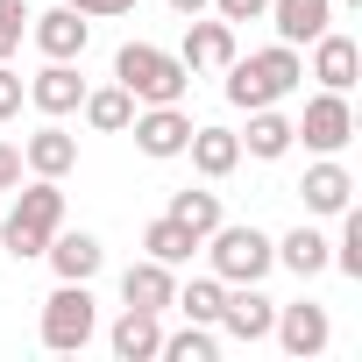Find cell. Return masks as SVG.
Listing matches in <instances>:
<instances>
[{
	"label": "cell",
	"instance_id": "obj_35",
	"mask_svg": "<svg viewBox=\"0 0 362 362\" xmlns=\"http://www.w3.org/2000/svg\"><path fill=\"white\" fill-rule=\"evenodd\" d=\"M341 8H362V0H341Z\"/></svg>",
	"mask_w": 362,
	"mask_h": 362
},
{
	"label": "cell",
	"instance_id": "obj_16",
	"mask_svg": "<svg viewBox=\"0 0 362 362\" xmlns=\"http://www.w3.org/2000/svg\"><path fill=\"white\" fill-rule=\"evenodd\" d=\"M43 256H50V270H57V277H71V284H93V277H100V263H107L100 235H64V228L50 235V249H43Z\"/></svg>",
	"mask_w": 362,
	"mask_h": 362
},
{
	"label": "cell",
	"instance_id": "obj_2",
	"mask_svg": "<svg viewBox=\"0 0 362 362\" xmlns=\"http://www.w3.org/2000/svg\"><path fill=\"white\" fill-rule=\"evenodd\" d=\"M57 228H64V192H57V177H36V185L15 192V214L0 221V249H8L15 263H29V256L50 249Z\"/></svg>",
	"mask_w": 362,
	"mask_h": 362
},
{
	"label": "cell",
	"instance_id": "obj_8",
	"mask_svg": "<svg viewBox=\"0 0 362 362\" xmlns=\"http://www.w3.org/2000/svg\"><path fill=\"white\" fill-rule=\"evenodd\" d=\"M128 128H135V149L156 156V163L185 156V142H192V114H185V107H142Z\"/></svg>",
	"mask_w": 362,
	"mask_h": 362
},
{
	"label": "cell",
	"instance_id": "obj_3",
	"mask_svg": "<svg viewBox=\"0 0 362 362\" xmlns=\"http://www.w3.org/2000/svg\"><path fill=\"white\" fill-rule=\"evenodd\" d=\"M114 78L135 93V107H177V100L192 93V71L177 64L170 50H156V43H121Z\"/></svg>",
	"mask_w": 362,
	"mask_h": 362
},
{
	"label": "cell",
	"instance_id": "obj_18",
	"mask_svg": "<svg viewBox=\"0 0 362 362\" xmlns=\"http://www.w3.org/2000/svg\"><path fill=\"white\" fill-rule=\"evenodd\" d=\"M185 156H192V170H199V177H214V185H221V177L242 163V135H235V128H192Z\"/></svg>",
	"mask_w": 362,
	"mask_h": 362
},
{
	"label": "cell",
	"instance_id": "obj_4",
	"mask_svg": "<svg viewBox=\"0 0 362 362\" xmlns=\"http://www.w3.org/2000/svg\"><path fill=\"white\" fill-rule=\"evenodd\" d=\"M199 249L214 256V277H221V284H263V277L277 270V242H270L256 221H221Z\"/></svg>",
	"mask_w": 362,
	"mask_h": 362
},
{
	"label": "cell",
	"instance_id": "obj_30",
	"mask_svg": "<svg viewBox=\"0 0 362 362\" xmlns=\"http://www.w3.org/2000/svg\"><path fill=\"white\" fill-rule=\"evenodd\" d=\"M22 100H29V78H22L15 64H0V121H15V114H22Z\"/></svg>",
	"mask_w": 362,
	"mask_h": 362
},
{
	"label": "cell",
	"instance_id": "obj_27",
	"mask_svg": "<svg viewBox=\"0 0 362 362\" xmlns=\"http://www.w3.org/2000/svg\"><path fill=\"white\" fill-rule=\"evenodd\" d=\"M327 263L362 284V214H355V199L341 206V242H327Z\"/></svg>",
	"mask_w": 362,
	"mask_h": 362
},
{
	"label": "cell",
	"instance_id": "obj_9",
	"mask_svg": "<svg viewBox=\"0 0 362 362\" xmlns=\"http://www.w3.org/2000/svg\"><path fill=\"white\" fill-rule=\"evenodd\" d=\"M177 64H185L192 78H199V71H228V64H235V22L192 15V22H185V50H177Z\"/></svg>",
	"mask_w": 362,
	"mask_h": 362
},
{
	"label": "cell",
	"instance_id": "obj_28",
	"mask_svg": "<svg viewBox=\"0 0 362 362\" xmlns=\"http://www.w3.org/2000/svg\"><path fill=\"white\" fill-rule=\"evenodd\" d=\"M156 355H170V362H214V355H221V341H214V327L185 320L177 334H163V348H156Z\"/></svg>",
	"mask_w": 362,
	"mask_h": 362
},
{
	"label": "cell",
	"instance_id": "obj_10",
	"mask_svg": "<svg viewBox=\"0 0 362 362\" xmlns=\"http://www.w3.org/2000/svg\"><path fill=\"white\" fill-rule=\"evenodd\" d=\"M78 100H86V78H78L71 57H50V64L29 78V107L50 114V121H57V114H78Z\"/></svg>",
	"mask_w": 362,
	"mask_h": 362
},
{
	"label": "cell",
	"instance_id": "obj_32",
	"mask_svg": "<svg viewBox=\"0 0 362 362\" xmlns=\"http://www.w3.org/2000/svg\"><path fill=\"white\" fill-rule=\"evenodd\" d=\"M214 15H221V22H263L270 0H214Z\"/></svg>",
	"mask_w": 362,
	"mask_h": 362
},
{
	"label": "cell",
	"instance_id": "obj_14",
	"mask_svg": "<svg viewBox=\"0 0 362 362\" xmlns=\"http://www.w3.org/2000/svg\"><path fill=\"white\" fill-rule=\"evenodd\" d=\"M121 298H128V305H142V313H170V298H177L170 263H156V256L128 263V270H121Z\"/></svg>",
	"mask_w": 362,
	"mask_h": 362
},
{
	"label": "cell",
	"instance_id": "obj_11",
	"mask_svg": "<svg viewBox=\"0 0 362 362\" xmlns=\"http://www.w3.org/2000/svg\"><path fill=\"white\" fill-rule=\"evenodd\" d=\"M270 320H277V298H263L256 284H228V305L214 327H228V341H270Z\"/></svg>",
	"mask_w": 362,
	"mask_h": 362
},
{
	"label": "cell",
	"instance_id": "obj_17",
	"mask_svg": "<svg viewBox=\"0 0 362 362\" xmlns=\"http://www.w3.org/2000/svg\"><path fill=\"white\" fill-rule=\"evenodd\" d=\"M298 199H305V214H341V206L355 199V177H348L334 156H320V163L298 177Z\"/></svg>",
	"mask_w": 362,
	"mask_h": 362
},
{
	"label": "cell",
	"instance_id": "obj_29",
	"mask_svg": "<svg viewBox=\"0 0 362 362\" xmlns=\"http://www.w3.org/2000/svg\"><path fill=\"white\" fill-rule=\"evenodd\" d=\"M29 36V0H0V64H8Z\"/></svg>",
	"mask_w": 362,
	"mask_h": 362
},
{
	"label": "cell",
	"instance_id": "obj_7",
	"mask_svg": "<svg viewBox=\"0 0 362 362\" xmlns=\"http://www.w3.org/2000/svg\"><path fill=\"white\" fill-rule=\"evenodd\" d=\"M270 334L284 341V355H298V362H313L327 341H334V320H327V305H313V298H298V305H277V320H270Z\"/></svg>",
	"mask_w": 362,
	"mask_h": 362
},
{
	"label": "cell",
	"instance_id": "obj_5",
	"mask_svg": "<svg viewBox=\"0 0 362 362\" xmlns=\"http://www.w3.org/2000/svg\"><path fill=\"white\" fill-rule=\"evenodd\" d=\"M93 334H100V305H93V291H86V284H71V277H64V284L43 298V348L78 355Z\"/></svg>",
	"mask_w": 362,
	"mask_h": 362
},
{
	"label": "cell",
	"instance_id": "obj_20",
	"mask_svg": "<svg viewBox=\"0 0 362 362\" xmlns=\"http://www.w3.org/2000/svg\"><path fill=\"white\" fill-rule=\"evenodd\" d=\"M277 43H313L320 29H334V0H270Z\"/></svg>",
	"mask_w": 362,
	"mask_h": 362
},
{
	"label": "cell",
	"instance_id": "obj_23",
	"mask_svg": "<svg viewBox=\"0 0 362 362\" xmlns=\"http://www.w3.org/2000/svg\"><path fill=\"white\" fill-rule=\"evenodd\" d=\"M170 221H177V228H192V235L206 242V235H214L228 214H221V192H199V185H185V192H170Z\"/></svg>",
	"mask_w": 362,
	"mask_h": 362
},
{
	"label": "cell",
	"instance_id": "obj_26",
	"mask_svg": "<svg viewBox=\"0 0 362 362\" xmlns=\"http://www.w3.org/2000/svg\"><path fill=\"white\" fill-rule=\"evenodd\" d=\"M170 305L185 313V320H199V327H214V320H221V305H228V284H221V277H192Z\"/></svg>",
	"mask_w": 362,
	"mask_h": 362
},
{
	"label": "cell",
	"instance_id": "obj_33",
	"mask_svg": "<svg viewBox=\"0 0 362 362\" xmlns=\"http://www.w3.org/2000/svg\"><path fill=\"white\" fill-rule=\"evenodd\" d=\"M15 185H22V149L0 142V192H15Z\"/></svg>",
	"mask_w": 362,
	"mask_h": 362
},
{
	"label": "cell",
	"instance_id": "obj_31",
	"mask_svg": "<svg viewBox=\"0 0 362 362\" xmlns=\"http://www.w3.org/2000/svg\"><path fill=\"white\" fill-rule=\"evenodd\" d=\"M64 8H78L86 22H114V15H135V0H64Z\"/></svg>",
	"mask_w": 362,
	"mask_h": 362
},
{
	"label": "cell",
	"instance_id": "obj_21",
	"mask_svg": "<svg viewBox=\"0 0 362 362\" xmlns=\"http://www.w3.org/2000/svg\"><path fill=\"white\" fill-rule=\"evenodd\" d=\"M78 114L100 128V135H128V121H135V93L114 78V86H100V93H86L78 100Z\"/></svg>",
	"mask_w": 362,
	"mask_h": 362
},
{
	"label": "cell",
	"instance_id": "obj_22",
	"mask_svg": "<svg viewBox=\"0 0 362 362\" xmlns=\"http://www.w3.org/2000/svg\"><path fill=\"white\" fill-rule=\"evenodd\" d=\"M291 142H298V135H291V121H284L277 107H249V135H242V156H263V163H277Z\"/></svg>",
	"mask_w": 362,
	"mask_h": 362
},
{
	"label": "cell",
	"instance_id": "obj_19",
	"mask_svg": "<svg viewBox=\"0 0 362 362\" xmlns=\"http://www.w3.org/2000/svg\"><path fill=\"white\" fill-rule=\"evenodd\" d=\"M107 341H114V355H121V362H149V355L163 348V313L128 305V313L114 320V334H107Z\"/></svg>",
	"mask_w": 362,
	"mask_h": 362
},
{
	"label": "cell",
	"instance_id": "obj_13",
	"mask_svg": "<svg viewBox=\"0 0 362 362\" xmlns=\"http://www.w3.org/2000/svg\"><path fill=\"white\" fill-rule=\"evenodd\" d=\"M355 71H362V50H355V36H341V29H320V36H313V78H320L327 93H348V86H355Z\"/></svg>",
	"mask_w": 362,
	"mask_h": 362
},
{
	"label": "cell",
	"instance_id": "obj_15",
	"mask_svg": "<svg viewBox=\"0 0 362 362\" xmlns=\"http://www.w3.org/2000/svg\"><path fill=\"white\" fill-rule=\"evenodd\" d=\"M22 163H29L36 177H64V170H78V135H64L57 121H43V128L22 142Z\"/></svg>",
	"mask_w": 362,
	"mask_h": 362
},
{
	"label": "cell",
	"instance_id": "obj_12",
	"mask_svg": "<svg viewBox=\"0 0 362 362\" xmlns=\"http://www.w3.org/2000/svg\"><path fill=\"white\" fill-rule=\"evenodd\" d=\"M29 36H36V50H43V57H86L93 22H86L78 8H50V15H29Z\"/></svg>",
	"mask_w": 362,
	"mask_h": 362
},
{
	"label": "cell",
	"instance_id": "obj_6",
	"mask_svg": "<svg viewBox=\"0 0 362 362\" xmlns=\"http://www.w3.org/2000/svg\"><path fill=\"white\" fill-rule=\"evenodd\" d=\"M291 135H305V149H320V156H341L348 142H355V107H348V93H313L305 100V114L291 121Z\"/></svg>",
	"mask_w": 362,
	"mask_h": 362
},
{
	"label": "cell",
	"instance_id": "obj_25",
	"mask_svg": "<svg viewBox=\"0 0 362 362\" xmlns=\"http://www.w3.org/2000/svg\"><path fill=\"white\" fill-rule=\"evenodd\" d=\"M142 249H149L156 263H170V270H177V263H192L199 235H192V228H177V221L163 214V221H149V228H142Z\"/></svg>",
	"mask_w": 362,
	"mask_h": 362
},
{
	"label": "cell",
	"instance_id": "obj_34",
	"mask_svg": "<svg viewBox=\"0 0 362 362\" xmlns=\"http://www.w3.org/2000/svg\"><path fill=\"white\" fill-rule=\"evenodd\" d=\"M206 8H214V0H170V15H185V22H192V15H206Z\"/></svg>",
	"mask_w": 362,
	"mask_h": 362
},
{
	"label": "cell",
	"instance_id": "obj_1",
	"mask_svg": "<svg viewBox=\"0 0 362 362\" xmlns=\"http://www.w3.org/2000/svg\"><path fill=\"white\" fill-rule=\"evenodd\" d=\"M298 86H305V57H298V43H270V50L228 64V100H235V107H277V100L298 93Z\"/></svg>",
	"mask_w": 362,
	"mask_h": 362
},
{
	"label": "cell",
	"instance_id": "obj_24",
	"mask_svg": "<svg viewBox=\"0 0 362 362\" xmlns=\"http://www.w3.org/2000/svg\"><path fill=\"white\" fill-rule=\"evenodd\" d=\"M277 263H284L291 277H320V270H327V235H320V228H291V235L277 242Z\"/></svg>",
	"mask_w": 362,
	"mask_h": 362
}]
</instances>
